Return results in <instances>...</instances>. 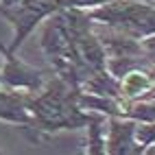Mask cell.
Segmentation results:
<instances>
[{"label": "cell", "instance_id": "cell-1", "mask_svg": "<svg viewBox=\"0 0 155 155\" xmlns=\"http://www.w3.org/2000/svg\"><path fill=\"white\" fill-rule=\"evenodd\" d=\"M151 83H149V79L140 74V72H133V74H129L125 79V92L129 96H136V94H142L144 90H147Z\"/></svg>", "mask_w": 155, "mask_h": 155}]
</instances>
